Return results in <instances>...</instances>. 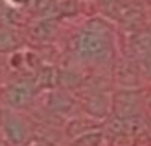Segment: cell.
Segmentation results:
<instances>
[{"mask_svg":"<svg viewBox=\"0 0 151 146\" xmlns=\"http://www.w3.org/2000/svg\"><path fill=\"white\" fill-rule=\"evenodd\" d=\"M4 117H5V109L0 106V127H2V122H4Z\"/></svg>","mask_w":151,"mask_h":146,"instance_id":"cell-12","label":"cell"},{"mask_svg":"<svg viewBox=\"0 0 151 146\" xmlns=\"http://www.w3.org/2000/svg\"><path fill=\"white\" fill-rule=\"evenodd\" d=\"M148 104H150V109H151V99H150V102H148Z\"/></svg>","mask_w":151,"mask_h":146,"instance_id":"cell-16","label":"cell"},{"mask_svg":"<svg viewBox=\"0 0 151 146\" xmlns=\"http://www.w3.org/2000/svg\"><path fill=\"white\" fill-rule=\"evenodd\" d=\"M55 83H57V71L50 67H44L37 75L36 84L42 88H52Z\"/></svg>","mask_w":151,"mask_h":146,"instance_id":"cell-9","label":"cell"},{"mask_svg":"<svg viewBox=\"0 0 151 146\" xmlns=\"http://www.w3.org/2000/svg\"><path fill=\"white\" fill-rule=\"evenodd\" d=\"M73 49L81 60L106 62L112 52L109 26L101 19H91L86 28L75 37Z\"/></svg>","mask_w":151,"mask_h":146,"instance_id":"cell-1","label":"cell"},{"mask_svg":"<svg viewBox=\"0 0 151 146\" xmlns=\"http://www.w3.org/2000/svg\"><path fill=\"white\" fill-rule=\"evenodd\" d=\"M31 146H46V145H42V143H33Z\"/></svg>","mask_w":151,"mask_h":146,"instance_id":"cell-14","label":"cell"},{"mask_svg":"<svg viewBox=\"0 0 151 146\" xmlns=\"http://www.w3.org/2000/svg\"><path fill=\"white\" fill-rule=\"evenodd\" d=\"M132 49H133L135 55L140 57L141 60L146 62V65L151 63V32H141L133 37L132 42Z\"/></svg>","mask_w":151,"mask_h":146,"instance_id":"cell-7","label":"cell"},{"mask_svg":"<svg viewBox=\"0 0 151 146\" xmlns=\"http://www.w3.org/2000/svg\"><path fill=\"white\" fill-rule=\"evenodd\" d=\"M36 91H37L36 81L18 80L15 83L8 84L7 89L4 91V102L7 106V109L20 110L31 104V101L36 96Z\"/></svg>","mask_w":151,"mask_h":146,"instance_id":"cell-3","label":"cell"},{"mask_svg":"<svg viewBox=\"0 0 151 146\" xmlns=\"http://www.w3.org/2000/svg\"><path fill=\"white\" fill-rule=\"evenodd\" d=\"M49 109L59 115H72L76 109V102L65 93H52L49 97Z\"/></svg>","mask_w":151,"mask_h":146,"instance_id":"cell-6","label":"cell"},{"mask_svg":"<svg viewBox=\"0 0 151 146\" xmlns=\"http://www.w3.org/2000/svg\"><path fill=\"white\" fill-rule=\"evenodd\" d=\"M5 143V136H4V133H2V130H0V146Z\"/></svg>","mask_w":151,"mask_h":146,"instance_id":"cell-13","label":"cell"},{"mask_svg":"<svg viewBox=\"0 0 151 146\" xmlns=\"http://www.w3.org/2000/svg\"><path fill=\"white\" fill-rule=\"evenodd\" d=\"M2 146H12V145H10V143H7V141H5V143H4V145H2Z\"/></svg>","mask_w":151,"mask_h":146,"instance_id":"cell-15","label":"cell"},{"mask_svg":"<svg viewBox=\"0 0 151 146\" xmlns=\"http://www.w3.org/2000/svg\"><path fill=\"white\" fill-rule=\"evenodd\" d=\"M54 31H55V26L52 24V21H41L34 28V36L39 39H47L54 34Z\"/></svg>","mask_w":151,"mask_h":146,"instance_id":"cell-11","label":"cell"},{"mask_svg":"<svg viewBox=\"0 0 151 146\" xmlns=\"http://www.w3.org/2000/svg\"><path fill=\"white\" fill-rule=\"evenodd\" d=\"M141 94L135 89H122L112 99V112L117 119H137L141 112Z\"/></svg>","mask_w":151,"mask_h":146,"instance_id":"cell-4","label":"cell"},{"mask_svg":"<svg viewBox=\"0 0 151 146\" xmlns=\"http://www.w3.org/2000/svg\"><path fill=\"white\" fill-rule=\"evenodd\" d=\"M81 107L91 119H104L107 117L109 110H112V101L102 93H93L86 96V99L81 102Z\"/></svg>","mask_w":151,"mask_h":146,"instance_id":"cell-5","label":"cell"},{"mask_svg":"<svg viewBox=\"0 0 151 146\" xmlns=\"http://www.w3.org/2000/svg\"><path fill=\"white\" fill-rule=\"evenodd\" d=\"M5 141L12 146H24L31 138V125L18 110L5 109V117L2 127Z\"/></svg>","mask_w":151,"mask_h":146,"instance_id":"cell-2","label":"cell"},{"mask_svg":"<svg viewBox=\"0 0 151 146\" xmlns=\"http://www.w3.org/2000/svg\"><path fill=\"white\" fill-rule=\"evenodd\" d=\"M18 42H20V39L12 31H0V52L12 50L18 45Z\"/></svg>","mask_w":151,"mask_h":146,"instance_id":"cell-10","label":"cell"},{"mask_svg":"<svg viewBox=\"0 0 151 146\" xmlns=\"http://www.w3.org/2000/svg\"><path fill=\"white\" fill-rule=\"evenodd\" d=\"M104 143V132L101 128H94L76 138L70 140V146H102Z\"/></svg>","mask_w":151,"mask_h":146,"instance_id":"cell-8","label":"cell"}]
</instances>
